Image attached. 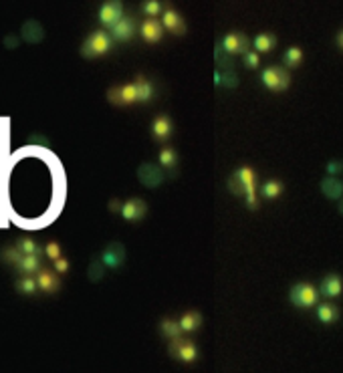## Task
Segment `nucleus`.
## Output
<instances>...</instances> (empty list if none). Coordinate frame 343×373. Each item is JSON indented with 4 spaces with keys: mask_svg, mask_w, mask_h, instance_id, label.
I'll list each match as a JSON object with an SVG mask.
<instances>
[{
    "mask_svg": "<svg viewBox=\"0 0 343 373\" xmlns=\"http://www.w3.org/2000/svg\"><path fill=\"white\" fill-rule=\"evenodd\" d=\"M109 47H111V39H109V35H107V33H103V31H95V33L87 39V43L83 45L81 54H83L85 59H93V56L105 54L107 51H109Z\"/></svg>",
    "mask_w": 343,
    "mask_h": 373,
    "instance_id": "1",
    "label": "nucleus"
},
{
    "mask_svg": "<svg viewBox=\"0 0 343 373\" xmlns=\"http://www.w3.org/2000/svg\"><path fill=\"white\" fill-rule=\"evenodd\" d=\"M263 83L271 89V91H285L291 83L289 73L283 67H269L263 71Z\"/></svg>",
    "mask_w": 343,
    "mask_h": 373,
    "instance_id": "2",
    "label": "nucleus"
},
{
    "mask_svg": "<svg viewBox=\"0 0 343 373\" xmlns=\"http://www.w3.org/2000/svg\"><path fill=\"white\" fill-rule=\"evenodd\" d=\"M291 301L297 307H311L317 301V291L311 284H295L291 289Z\"/></svg>",
    "mask_w": 343,
    "mask_h": 373,
    "instance_id": "3",
    "label": "nucleus"
},
{
    "mask_svg": "<svg viewBox=\"0 0 343 373\" xmlns=\"http://www.w3.org/2000/svg\"><path fill=\"white\" fill-rule=\"evenodd\" d=\"M107 99H109L113 105H129V103H133V101H137L135 85H133V83H127V85H123V87L109 89Z\"/></svg>",
    "mask_w": 343,
    "mask_h": 373,
    "instance_id": "4",
    "label": "nucleus"
},
{
    "mask_svg": "<svg viewBox=\"0 0 343 373\" xmlns=\"http://www.w3.org/2000/svg\"><path fill=\"white\" fill-rule=\"evenodd\" d=\"M170 353L176 357V359L186 361V363H192V361L196 359V355H198L194 343H190V341H180L178 337H176V341L170 345Z\"/></svg>",
    "mask_w": 343,
    "mask_h": 373,
    "instance_id": "5",
    "label": "nucleus"
},
{
    "mask_svg": "<svg viewBox=\"0 0 343 373\" xmlns=\"http://www.w3.org/2000/svg\"><path fill=\"white\" fill-rule=\"evenodd\" d=\"M248 45L250 43H248V39L242 33H230L222 41V49L228 54H246L248 53Z\"/></svg>",
    "mask_w": 343,
    "mask_h": 373,
    "instance_id": "6",
    "label": "nucleus"
},
{
    "mask_svg": "<svg viewBox=\"0 0 343 373\" xmlns=\"http://www.w3.org/2000/svg\"><path fill=\"white\" fill-rule=\"evenodd\" d=\"M240 182H242V188H244V194H246V204L250 210L256 208V196H254V171L250 167H242L236 171Z\"/></svg>",
    "mask_w": 343,
    "mask_h": 373,
    "instance_id": "7",
    "label": "nucleus"
},
{
    "mask_svg": "<svg viewBox=\"0 0 343 373\" xmlns=\"http://www.w3.org/2000/svg\"><path fill=\"white\" fill-rule=\"evenodd\" d=\"M121 2H105L99 10V20L105 24V26H111L113 28L115 24L123 18V10H121Z\"/></svg>",
    "mask_w": 343,
    "mask_h": 373,
    "instance_id": "8",
    "label": "nucleus"
},
{
    "mask_svg": "<svg viewBox=\"0 0 343 373\" xmlns=\"http://www.w3.org/2000/svg\"><path fill=\"white\" fill-rule=\"evenodd\" d=\"M123 259H125V250H123V244H119V242L109 244V246L103 250V254H101V263L109 268L121 267Z\"/></svg>",
    "mask_w": 343,
    "mask_h": 373,
    "instance_id": "9",
    "label": "nucleus"
},
{
    "mask_svg": "<svg viewBox=\"0 0 343 373\" xmlns=\"http://www.w3.org/2000/svg\"><path fill=\"white\" fill-rule=\"evenodd\" d=\"M146 210H148L146 202L139 200V198H135V200H129V202L123 204L121 214H123V218H125L127 222H137V220H141V218L146 216Z\"/></svg>",
    "mask_w": 343,
    "mask_h": 373,
    "instance_id": "10",
    "label": "nucleus"
},
{
    "mask_svg": "<svg viewBox=\"0 0 343 373\" xmlns=\"http://www.w3.org/2000/svg\"><path fill=\"white\" fill-rule=\"evenodd\" d=\"M139 180H141L146 186L154 188V186H158V184L164 180V171H160V167L154 165V163H144V165L139 167Z\"/></svg>",
    "mask_w": 343,
    "mask_h": 373,
    "instance_id": "11",
    "label": "nucleus"
},
{
    "mask_svg": "<svg viewBox=\"0 0 343 373\" xmlns=\"http://www.w3.org/2000/svg\"><path fill=\"white\" fill-rule=\"evenodd\" d=\"M35 280H37V286L41 291H45V293H55V291H59V286H61L57 274H53V272H49L45 268H39L37 270V278Z\"/></svg>",
    "mask_w": 343,
    "mask_h": 373,
    "instance_id": "12",
    "label": "nucleus"
},
{
    "mask_svg": "<svg viewBox=\"0 0 343 373\" xmlns=\"http://www.w3.org/2000/svg\"><path fill=\"white\" fill-rule=\"evenodd\" d=\"M152 133L156 137V141H166L172 133V121L166 115H160L154 119V125H152Z\"/></svg>",
    "mask_w": 343,
    "mask_h": 373,
    "instance_id": "13",
    "label": "nucleus"
},
{
    "mask_svg": "<svg viewBox=\"0 0 343 373\" xmlns=\"http://www.w3.org/2000/svg\"><path fill=\"white\" fill-rule=\"evenodd\" d=\"M321 192L329 198V200H339L343 194V184L335 178V176H329L321 182Z\"/></svg>",
    "mask_w": 343,
    "mask_h": 373,
    "instance_id": "14",
    "label": "nucleus"
},
{
    "mask_svg": "<svg viewBox=\"0 0 343 373\" xmlns=\"http://www.w3.org/2000/svg\"><path fill=\"white\" fill-rule=\"evenodd\" d=\"M321 295L327 299H335L341 295V278L337 274H329L323 282H321Z\"/></svg>",
    "mask_w": 343,
    "mask_h": 373,
    "instance_id": "15",
    "label": "nucleus"
},
{
    "mask_svg": "<svg viewBox=\"0 0 343 373\" xmlns=\"http://www.w3.org/2000/svg\"><path fill=\"white\" fill-rule=\"evenodd\" d=\"M111 31H113V39H117V41H129V39L133 37V33H135L133 20H131L129 16H123Z\"/></svg>",
    "mask_w": 343,
    "mask_h": 373,
    "instance_id": "16",
    "label": "nucleus"
},
{
    "mask_svg": "<svg viewBox=\"0 0 343 373\" xmlns=\"http://www.w3.org/2000/svg\"><path fill=\"white\" fill-rule=\"evenodd\" d=\"M162 31H164V26L158 20H146L141 24V37L148 43H158L162 39Z\"/></svg>",
    "mask_w": 343,
    "mask_h": 373,
    "instance_id": "17",
    "label": "nucleus"
},
{
    "mask_svg": "<svg viewBox=\"0 0 343 373\" xmlns=\"http://www.w3.org/2000/svg\"><path fill=\"white\" fill-rule=\"evenodd\" d=\"M164 26L174 33V35H184V20H182V16L176 12V10H166V14H164Z\"/></svg>",
    "mask_w": 343,
    "mask_h": 373,
    "instance_id": "18",
    "label": "nucleus"
},
{
    "mask_svg": "<svg viewBox=\"0 0 343 373\" xmlns=\"http://www.w3.org/2000/svg\"><path fill=\"white\" fill-rule=\"evenodd\" d=\"M14 267L18 268L20 272H24V274H33V272H37L41 268V261H39L37 254H22V259Z\"/></svg>",
    "mask_w": 343,
    "mask_h": 373,
    "instance_id": "19",
    "label": "nucleus"
},
{
    "mask_svg": "<svg viewBox=\"0 0 343 373\" xmlns=\"http://www.w3.org/2000/svg\"><path fill=\"white\" fill-rule=\"evenodd\" d=\"M20 35H22V39H24L26 43H39V41L43 39V28H41L39 22L28 20V22L24 24V28H22Z\"/></svg>",
    "mask_w": 343,
    "mask_h": 373,
    "instance_id": "20",
    "label": "nucleus"
},
{
    "mask_svg": "<svg viewBox=\"0 0 343 373\" xmlns=\"http://www.w3.org/2000/svg\"><path fill=\"white\" fill-rule=\"evenodd\" d=\"M135 91H137V101L139 103H146V101H150L152 99V93H154V89H152V85L146 81V77L144 75H139L137 79H135Z\"/></svg>",
    "mask_w": 343,
    "mask_h": 373,
    "instance_id": "21",
    "label": "nucleus"
},
{
    "mask_svg": "<svg viewBox=\"0 0 343 373\" xmlns=\"http://www.w3.org/2000/svg\"><path fill=\"white\" fill-rule=\"evenodd\" d=\"M275 45H277V39H275V35H271V33H263V35H259V37L254 39V49L261 51V53L271 51Z\"/></svg>",
    "mask_w": 343,
    "mask_h": 373,
    "instance_id": "22",
    "label": "nucleus"
},
{
    "mask_svg": "<svg viewBox=\"0 0 343 373\" xmlns=\"http://www.w3.org/2000/svg\"><path fill=\"white\" fill-rule=\"evenodd\" d=\"M200 323H202V319H200V313H186L178 325H180V329H182V331H186V333H192V331H196V329L200 327Z\"/></svg>",
    "mask_w": 343,
    "mask_h": 373,
    "instance_id": "23",
    "label": "nucleus"
},
{
    "mask_svg": "<svg viewBox=\"0 0 343 373\" xmlns=\"http://www.w3.org/2000/svg\"><path fill=\"white\" fill-rule=\"evenodd\" d=\"M337 315H339V311L333 305H329V303H323L317 309V317H319L321 323H333V321L337 319Z\"/></svg>",
    "mask_w": 343,
    "mask_h": 373,
    "instance_id": "24",
    "label": "nucleus"
},
{
    "mask_svg": "<svg viewBox=\"0 0 343 373\" xmlns=\"http://www.w3.org/2000/svg\"><path fill=\"white\" fill-rule=\"evenodd\" d=\"M16 248L22 252V254H41V248L31 240V238H20L18 242H16Z\"/></svg>",
    "mask_w": 343,
    "mask_h": 373,
    "instance_id": "25",
    "label": "nucleus"
},
{
    "mask_svg": "<svg viewBox=\"0 0 343 373\" xmlns=\"http://www.w3.org/2000/svg\"><path fill=\"white\" fill-rule=\"evenodd\" d=\"M303 61V51L299 47H291L285 51V63L287 67H299V63Z\"/></svg>",
    "mask_w": 343,
    "mask_h": 373,
    "instance_id": "26",
    "label": "nucleus"
},
{
    "mask_svg": "<svg viewBox=\"0 0 343 373\" xmlns=\"http://www.w3.org/2000/svg\"><path fill=\"white\" fill-rule=\"evenodd\" d=\"M37 289H39V286H37V280L31 278V276H26V278H22V280L16 282V291H18V293H24V295H33Z\"/></svg>",
    "mask_w": 343,
    "mask_h": 373,
    "instance_id": "27",
    "label": "nucleus"
},
{
    "mask_svg": "<svg viewBox=\"0 0 343 373\" xmlns=\"http://www.w3.org/2000/svg\"><path fill=\"white\" fill-rule=\"evenodd\" d=\"M160 329H162V333H164V335H168V337H172V339L180 337V331H182V329H180V325H178L176 321H170V319L162 321Z\"/></svg>",
    "mask_w": 343,
    "mask_h": 373,
    "instance_id": "28",
    "label": "nucleus"
},
{
    "mask_svg": "<svg viewBox=\"0 0 343 373\" xmlns=\"http://www.w3.org/2000/svg\"><path fill=\"white\" fill-rule=\"evenodd\" d=\"M281 192H283V184H281V182H267V184L263 186V194H265L267 198H277Z\"/></svg>",
    "mask_w": 343,
    "mask_h": 373,
    "instance_id": "29",
    "label": "nucleus"
},
{
    "mask_svg": "<svg viewBox=\"0 0 343 373\" xmlns=\"http://www.w3.org/2000/svg\"><path fill=\"white\" fill-rule=\"evenodd\" d=\"M2 259H4L6 263H10V265H16V263L22 259V252H20L18 248H6V250L2 252Z\"/></svg>",
    "mask_w": 343,
    "mask_h": 373,
    "instance_id": "30",
    "label": "nucleus"
},
{
    "mask_svg": "<svg viewBox=\"0 0 343 373\" xmlns=\"http://www.w3.org/2000/svg\"><path fill=\"white\" fill-rule=\"evenodd\" d=\"M160 161H162V165H166V167H174V165H176V154H174V150H170V148L162 150Z\"/></svg>",
    "mask_w": 343,
    "mask_h": 373,
    "instance_id": "31",
    "label": "nucleus"
},
{
    "mask_svg": "<svg viewBox=\"0 0 343 373\" xmlns=\"http://www.w3.org/2000/svg\"><path fill=\"white\" fill-rule=\"evenodd\" d=\"M45 254H47L51 261L61 259V246H59V242H47V246H45Z\"/></svg>",
    "mask_w": 343,
    "mask_h": 373,
    "instance_id": "32",
    "label": "nucleus"
},
{
    "mask_svg": "<svg viewBox=\"0 0 343 373\" xmlns=\"http://www.w3.org/2000/svg\"><path fill=\"white\" fill-rule=\"evenodd\" d=\"M228 186H230V190H232V194H244V188H242V182H240L238 174H234V176L230 178Z\"/></svg>",
    "mask_w": 343,
    "mask_h": 373,
    "instance_id": "33",
    "label": "nucleus"
},
{
    "mask_svg": "<svg viewBox=\"0 0 343 373\" xmlns=\"http://www.w3.org/2000/svg\"><path fill=\"white\" fill-rule=\"evenodd\" d=\"M160 10H162V4H160V2H156V0H152V2H144V12H146V14L156 16Z\"/></svg>",
    "mask_w": 343,
    "mask_h": 373,
    "instance_id": "34",
    "label": "nucleus"
},
{
    "mask_svg": "<svg viewBox=\"0 0 343 373\" xmlns=\"http://www.w3.org/2000/svg\"><path fill=\"white\" fill-rule=\"evenodd\" d=\"M216 83H218V85L222 83V85H226V87H236V85H238V79H236L232 73L224 75V79H222L220 75H216Z\"/></svg>",
    "mask_w": 343,
    "mask_h": 373,
    "instance_id": "35",
    "label": "nucleus"
},
{
    "mask_svg": "<svg viewBox=\"0 0 343 373\" xmlns=\"http://www.w3.org/2000/svg\"><path fill=\"white\" fill-rule=\"evenodd\" d=\"M244 65H246V67H250V69H256V67H259V54L246 53L244 54Z\"/></svg>",
    "mask_w": 343,
    "mask_h": 373,
    "instance_id": "36",
    "label": "nucleus"
},
{
    "mask_svg": "<svg viewBox=\"0 0 343 373\" xmlns=\"http://www.w3.org/2000/svg\"><path fill=\"white\" fill-rule=\"evenodd\" d=\"M103 274V268H101V265H99V261H93V265H91V280H97L99 276Z\"/></svg>",
    "mask_w": 343,
    "mask_h": 373,
    "instance_id": "37",
    "label": "nucleus"
},
{
    "mask_svg": "<svg viewBox=\"0 0 343 373\" xmlns=\"http://www.w3.org/2000/svg\"><path fill=\"white\" fill-rule=\"evenodd\" d=\"M55 270H57L59 274L67 272V270H69V261H65V259H57V261H55Z\"/></svg>",
    "mask_w": 343,
    "mask_h": 373,
    "instance_id": "38",
    "label": "nucleus"
},
{
    "mask_svg": "<svg viewBox=\"0 0 343 373\" xmlns=\"http://www.w3.org/2000/svg\"><path fill=\"white\" fill-rule=\"evenodd\" d=\"M341 163L339 161H329L327 163V171H329V176H335V174H339L341 171Z\"/></svg>",
    "mask_w": 343,
    "mask_h": 373,
    "instance_id": "39",
    "label": "nucleus"
},
{
    "mask_svg": "<svg viewBox=\"0 0 343 373\" xmlns=\"http://www.w3.org/2000/svg\"><path fill=\"white\" fill-rule=\"evenodd\" d=\"M216 56H218V63H220V65H228V54H226V51L222 49V45H218Z\"/></svg>",
    "mask_w": 343,
    "mask_h": 373,
    "instance_id": "40",
    "label": "nucleus"
},
{
    "mask_svg": "<svg viewBox=\"0 0 343 373\" xmlns=\"http://www.w3.org/2000/svg\"><path fill=\"white\" fill-rule=\"evenodd\" d=\"M4 43H6V47H10V49H12V47H16V37H6V41H4Z\"/></svg>",
    "mask_w": 343,
    "mask_h": 373,
    "instance_id": "41",
    "label": "nucleus"
},
{
    "mask_svg": "<svg viewBox=\"0 0 343 373\" xmlns=\"http://www.w3.org/2000/svg\"><path fill=\"white\" fill-rule=\"evenodd\" d=\"M337 208H339V214H343V200L339 202V206H337Z\"/></svg>",
    "mask_w": 343,
    "mask_h": 373,
    "instance_id": "42",
    "label": "nucleus"
},
{
    "mask_svg": "<svg viewBox=\"0 0 343 373\" xmlns=\"http://www.w3.org/2000/svg\"><path fill=\"white\" fill-rule=\"evenodd\" d=\"M337 41H339V45H341V47H343V33H341V35H339V39H337Z\"/></svg>",
    "mask_w": 343,
    "mask_h": 373,
    "instance_id": "43",
    "label": "nucleus"
}]
</instances>
